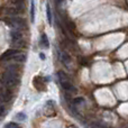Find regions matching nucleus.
Returning a JSON list of instances; mask_svg holds the SVG:
<instances>
[{
    "instance_id": "1",
    "label": "nucleus",
    "mask_w": 128,
    "mask_h": 128,
    "mask_svg": "<svg viewBox=\"0 0 128 128\" xmlns=\"http://www.w3.org/2000/svg\"><path fill=\"white\" fill-rule=\"evenodd\" d=\"M18 74L15 71H10V70H6L4 72V74L1 75V79H0V82H1L2 86H7V88H14L16 84L18 83Z\"/></svg>"
},
{
    "instance_id": "2",
    "label": "nucleus",
    "mask_w": 128,
    "mask_h": 128,
    "mask_svg": "<svg viewBox=\"0 0 128 128\" xmlns=\"http://www.w3.org/2000/svg\"><path fill=\"white\" fill-rule=\"evenodd\" d=\"M6 22L9 25V26L14 27V28H16V29H22L26 26L25 20L22 19V18L17 17V16H11L10 18L6 19Z\"/></svg>"
},
{
    "instance_id": "3",
    "label": "nucleus",
    "mask_w": 128,
    "mask_h": 128,
    "mask_svg": "<svg viewBox=\"0 0 128 128\" xmlns=\"http://www.w3.org/2000/svg\"><path fill=\"white\" fill-rule=\"evenodd\" d=\"M12 98V93H11L10 89L7 88L4 86H0V100L2 102H8Z\"/></svg>"
},
{
    "instance_id": "4",
    "label": "nucleus",
    "mask_w": 128,
    "mask_h": 128,
    "mask_svg": "<svg viewBox=\"0 0 128 128\" xmlns=\"http://www.w3.org/2000/svg\"><path fill=\"white\" fill-rule=\"evenodd\" d=\"M60 83H61V86H62V88L64 89V90L68 91V92H70V93H75V92H76V88H75V86L71 83L70 79L60 80Z\"/></svg>"
},
{
    "instance_id": "5",
    "label": "nucleus",
    "mask_w": 128,
    "mask_h": 128,
    "mask_svg": "<svg viewBox=\"0 0 128 128\" xmlns=\"http://www.w3.org/2000/svg\"><path fill=\"white\" fill-rule=\"evenodd\" d=\"M17 53H19L17 48H10V50H8V51H6L1 55V58H0V61H2V62H4V61H10V58H12L14 55H16Z\"/></svg>"
},
{
    "instance_id": "6",
    "label": "nucleus",
    "mask_w": 128,
    "mask_h": 128,
    "mask_svg": "<svg viewBox=\"0 0 128 128\" xmlns=\"http://www.w3.org/2000/svg\"><path fill=\"white\" fill-rule=\"evenodd\" d=\"M60 60L65 68H70L71 58H70V55H68V54L65 53V52H60Z\"/></svg>"
},
{
    "instance_id": "7",
    "label": "nucleus",
    "mask_w": 128,
    "mask_h": 128,
    "mask_svg": "<svg viewBox=\"0 0 128 128\" xmlns=\"http://www.w3.org/2000/svg\"><path fill=\"white\" fill-rule=\"evenodd\" d=\"M10 37H11V42H16V40H22V34L19 29H15L10 33Z\"/></svg>"
},
{
    "instance_id": "8",
    "label": "nucleus",
    "mask_w": 128,
    "mask_h": 128,
    "mask_svg": "<svg viewBox=\"0 0 128 128\" xmlns=\"http://www.w3.org/2000/svg\"><path fill=\"white\" fill-rule=\"evenodd\" d=\"M4 12L8 16H10V17L11 16H17L20 12V9H18L17 7H9V8L4 9Z\"/></svg>"
},
{
    "instance_id": "9",
    "label": "nucleus",
    "mask_w": 128,
    "mask_h": 128,
    "mask_svg": "<svg viewBox=\"0 0 128 128\" xmlns=\"http://www.w3.org/2000/svg\"><path fill=\"white\" fill-rule=\"evenodd\" d=\"M25 60H26V55L22 53H17L10 58V61H14V62H24Z\"/></svg>"
},
{
    "instance_id": "10",
    "label": "nucleus",
    "mask_w": 128,
    "mask_h": 128,
    "mask_svg": "<svg viewBox=\"0 0 128 128\" xmlns=\"http://www.w3.org/2000/svg\"><path fill=\"white\" fill-rule=\"evenodd\" d=\"M40 45H42L44 48H48L50 47L48 38H47L46 34H42V36H40Z\"/></svg>"
},
{
    "instance_id": "11",
    "label": "nucleus",
    "mask_w": 128,
    "mask_h": 128,
    "mask_svg": "<svg viewBox=\"0 0 128 128\" xmlns=\"http://www.w3.org/2000/svg\"><path fill=\"white\" fill-rule=\"evenodd\" d=\"M30 19L32 22H34L35 20V1L30 0Z\"/></svg>"
},
{
    "instance_id": "12",
    "label": "nucleus",
    "mask_w": 128,
    "mask_h": 128,
    "mask_svg": "<svg viewBox=\"0 0 128 128\" xmlns=\"http://www.w3.org/2000/svg\"><path fill=\"white\" fill-rule=\"evenodd\" d=\"M46 16H47V22L50 25H52V11H51V7L50 4H46Z\"/></svg>"
},
{
    "instance_id": "13",
    "label": "nucleus",
    "mask_w": 128,
    "mask_h": 128,
    "mask_svg": "<svg viewBox=\"0 0 128 128\" xmlns=\"http://www.w3.org/2000/svg\"><path fill=\"white\" fill-rule=\"evenodd\" d=\"M12 46L15 47V48H22V47L25 46V42L22 40H16V42H12Z\"/></svg>"
},
{
    "instance_id": "14",
    "label": "nucleus",
    "mask_w": 128,
    "mask_h": 128,
    "mask_svg": "<svg viewBox=\"0 0 128 128\" xmlns=\"http://www.w3.org/2000/svg\"><path fill=\"white\" fill-rule=\"evenodd\" d=\"M72 104L78 106V104H84V99L83 98H75V99L72 100Z\"/></svg>"
},
{
    "instance_id": "15",
    "label": "nucleus",
    "mask_w": 128,
    "mask_h": 128,
    "mask_svg": "<svg viewBox=\"0 0 128 128\" xmlns=\"http://www.w3.org/2000/svg\"><path fill=\"white\" fill-rule=\"evenodd\" d=\"M4 128H19V126H18L17 124H15V122H9V124H7Z\"/></svg>"
},
{
    "instance_id": "16",
    "label": "nucleus",
    "mask_w": 128,
    "mask_h": 128,
    "mask_svg": "<svg viewBox=\"0 0 128 128\" xmlns=\"http://www.w3.org/2000/svg\"><path fill=\"white\" fill-rule=\"evenodd\" d=\"M17 118H18V119H20V120H24L25 118H26V116H25L24 114H19V115L17 116Z\"/></svg>"
},
{
    "instance_id": "17",
    "label": "nucleus",
    "mask_w": 128,
    "mask_h": 128,
    "mask_svg": "<svg viewBox=\"0 0 128 128\" xmlns=\"http://www.w3.org/2000/svg\"><path fill=\"white\" fill-rule=\"evenodd\" d=\"M4 106H1V104H0V115H1V114H2V112H4Z\"/></svg>"
},
{
    "instance_id": "18",
    "label": "nucleus",
    "mask_w": 128,
    "mask_h": 128,
    "mask_svg": "<svg viewBox=\"0 0 128 128\" xmlns=\"http://www.w3.org/2000/svg\"><path fill=\"white\" fill-rule=\"evenodd\" d=\"M40 58L44 60V58H45V55H44V54H42V53H40Z\"/></svg>"
},
{
    "instance_id": "19",
    "label": "nucleus",
    "mask_w": 128,
    "mask_h": 128,
    "mask_svg": "<svg viewBox=\"0 0 128 128\" xmlns=\"http://www.w3.org/2000/svg\"><path fill=\"white\" fill-rule=\"evenodd\" d=\"M68 128H76V127H75V126H73V125H71V126H68Z\"/></svg>"
}]
</instances>
